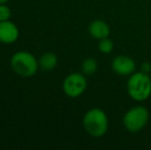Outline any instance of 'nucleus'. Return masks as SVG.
<instances>
[{"mask_svg":"<svg viewBox=\"0 0 151 150\" xmlns=\"http://www.w3.org/2000/svg\"><path fill=\"white\" fill-rule=\"evenodd\" d=\"M10 67L22 77H32L39 69V62L34 55L27 50H19L10 59Z\"/></svg>","mask_w":151,"mask_h":150,"instance_id":"nucleus-1","label":"nucleus"},{"mask_svg":"<svg viewBox=\"0 0 151 150\" xmlns=\"http://www.w3.org/2000/svg\"><path fill=\"white\" fill-rule=\"evenodd\" d=\"M82 124L90 136L100 138L107 133L109 120L103 110L99 108H93L84 114Z\"/></svg>","mask_w":151,"mask_h":150,"instance_id":"nucleus-2","label":"nucleus"},{"mask_svg":"<svg viewBox=\"0 0 151 150\" xmlns=\"http://www.w3.org/2000/svg\"><path fill=\"white\" fill-rule=\"evenodd\" d=\"M129 97L135 101H145L151 95V78L145 72H136L129 76L127 84Z\"/></svg>","mask_w":151,"mask_h":150,"instance_id":"nucleus-3","label":"nucleus"},{"mask_svg":"<svg viewBox=\"0 0 151 150\" xmlns=\"http://www.w3.org/2000/svg\"><path fill=\"white\" fill-rule=\"evenodd\" d=\"M149 120V112L143 106H135L123 115V126L129 132L137 133L144 128Z\"/></svg>","mask_w":151,"mask_h":150,"instance_id":"nucleus-4","label":"nucleus"},{"mask_svg":"<svg viewBox=\"0 0 151 150\" xmlns=\"http://www.w3.org/2000/svg\"><path fill=\"white\" fill-rule=\"evenodd\" d=\"M88 86V81L84 74L71 73L64 79L63 90L66 96L70 98H77L81 96Z\"/></svg>","mask_w":151,"mask_h":150,"instance_id":"nucleus-5","label":"nucleus"},{"mask_svg":"<svg viewBox=\"0 0 151 150\" xmlns=\"http://www.w3.org/2000/svg\"><path fill=\"white\" fill-rule=\"evenodd\" d=\"M20 36V30L14 23L9 20L0 22V42L5 44L14 43Z\"/></svg>","mask_w":151,"mask_h":150,"instance_id":"nucleus-6","label":"nucleus"},{"mask_svg":"<svg viewBox=\"0 0 151 150\" xmlns=\"http://www.w3.org/2000/svg\"><path fill=\"white\" fill-rule=\"evenodd\" d=\"M112 69L115 73L121 76L132 75L136 69L134 60L127 56H118L112 62Z\"/></svg>","mask_w":151,"mask_h":150,"instance_id":"nucleus-7","label":"nucleus"},{"mask_svg":"<svg viewBox=\"0 0 151 150\" xmlns=\"http://www.w3.org/2000/svg\"><path fill=\"white\" fill-rule=\"evenodd\" d=\"M88 32L91 36L96 38V39H104V38L109 37L110 28L104 21L96 20L91 22L88 26Z\"/></svg>","mask_w":151,"mask_h":150,"instance_id":"nucleus-8","label":"nucleus"},{"mask_svg":"<svg viewBox=\"0 0 151 150\" xmlns=\"http://www.w3.org/2000/svg\"><path fill=\"white\" fill-rule=\"evenodd\" d=\"M39 68L42 71H52L58 65V57L52 52H46L38 60Z\"/></svg>","mask_w":151,"mask_h":150,"instance_id":"nucleus-9","label":"nucleus"},{"mask_svg":"<svg viewBox=\"0 0 151 150\" xmlns=\"http://www.w3.org/2000/svg\"><path fill=\"white\" fill-rule=\"evenodd\" d=\"M81 69H82V73L84 75H93L96 73V71L98 70V63L95 59L93 58H88L86 59L83 61L81 65Z\"/></svg>","mask_w":151,"mask_h":150,"instance_id":"nucleus-10","label":"nucleus"},{"mask_svg":"<svg viewBox=\"0 0 151 150\" xmlns=\"http://www.w3.org/2000/svg\"><path fill=\"white\" fill-rule=\"evenodd\" d=\"M113 47H114V44H113V41L109 38H104V39H101L99 42V45H98V48L99 50L102 52V54H110V52L113 50Z\"/></svg>","mask_w":151,"mask_h":150,"instance_id":"nucleus-11","label":"nucleus"},{"mask_svg":"<svg viewBox=\"0 0 151 150\" xmlns=\"http://www.w3.org/2000/svg\"><path fill=\"white\" fill-rule=\"evenodd\" d=\"M10 17H12V10L6 5V3L0 4V22L9 20Z\"/></svg>","mask_w":151,"mask_h":150,"instance_id":"nucleus-12","label":"nucleus"},{"mask_svg":"<svg viewBox=\"0 0 151 150\" xmlns=\"http://www.w3.org/2000/svg\"><path fill=\"white\" fill-rule=\"evenodd\" d=\"M142 72H145V73H149L151 72V64L150 63H143L142 64Z\"/></svg>","mask_w":151,"mask_h":150,"instance_id":"nucleus-13","label":"nucleus"},{"mask_svg":"<svg viewBox=\"0 0 151 150\" xmlns=\"http://www.w3.org/2000/svg\"><path fill=\"white\" fill-rule=\"evenodd\" d=\"M6 2H8V0H0V4H4Z\"/></svg>","mask_w":151,"mask_h":150,"instance_id":"nucleus-14","label":"nucleus"}]
</instances>
